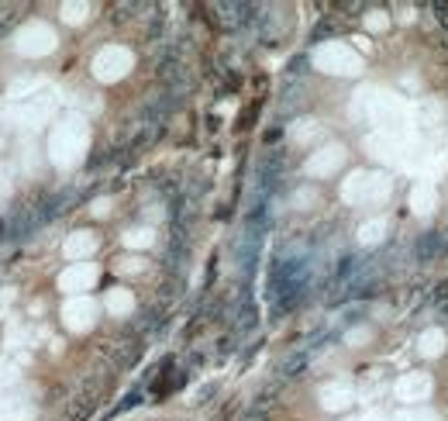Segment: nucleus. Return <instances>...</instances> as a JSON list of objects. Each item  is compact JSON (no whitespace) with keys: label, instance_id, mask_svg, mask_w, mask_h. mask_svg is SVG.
I'll return each mask as SVG.
<instances>
[{"label":"nucleus","instance_id":"nucleus-25","mask_svg":"<svg viewBox=\"0 0 448 421\" xmlns=\"http://www.w3.org/2000/svg\"><path fill=\"white\" fill-rule=\"evenodd\" d=\"M293 204H297L300 210H307L310 204H317V194H314V190H300V194L293 197Z\"/></svg>","mask_w":448,"mask_h":421},{"label":"nucleus","instance_id":"nucleus-28","mask_svg":"<svg viewBox=\"0 0 448 421\" xmlns=\"http://www.w3.org/2000/svg\"><path fill=\"white\" fill-rule=\"evenodd\" d=\"M7 190H10V187H7V170L0 166V197H7Z\"/></svg>","mask_w":448,"mask_h":421},{"label":"nucleus","instance_id":"nucleus-2","mask_svg":"<svg viewBox=\"0 0 448 421\" xmlns=\"http://www.w3.org/2000/svg\"><path fill=\"white\" fill-rule=\"evenodd\" d=\"M314 66L321 73H331V76H358L362 56L356 49H349L345 42H324L321 49H314Z\"/></svg>","mask_w":448,"mask_h":421},{"label":"nucleus","instance_id":"nucleus-21","mask_svg":"<svg viewBox=\"0 0 448 421\" xmlns=\"http://www.w3.org/2000/svg\"><path fill=\"white\" fill-rule=\"evenodd\" d=\"M7 404H10V401H7ZM28 418H31V408H28V404H21V401H17V404H10L7 411H0V421H28Z\"/></svg>","mask_w":448,"mask_h":421},{"label":"nucleus","instance_id":"nucleus-3","mask_svg":"<svg viewBox=\"0 0 448 421\" xmlns=\"http://www.w3.org/2000/svg\"><path fill=\"white\" fill-rule=\"evenodd\" d=\"M131 52L128 49H121V45H107V49H100L97 56H93V76L97 80H103V83H114V80H121L128 69H131Z\"/></svg>","mask_w":448,"mask_h":421},{"label":"nucleus","instance_id":"nucleus-12","mask_svg":"<svg viewBox=\"0 0 448 421\" xmlns=\"http://www.w3.org/2000/svg\"><path fill=\"white\" fill-rule=\"evenodd\" d=\"M365 197H369V173L356 170V173L342 183V201H345V204H365Z\"/></svg>","mask_w":448,"mask_h":421},{"label":"nucleus","instance_id":"nucleus-7","mask_svg":"<svg viewBox=\"0 0 448 421\" xmlns=\"http://www.w3.org/2000/svg\"><path fill=\"white\" fill-rule=\"evenodd\" d=\"M63 321H66V328H73V331H87L90 324L97 321V304H93L90 297H73V301L63 308Z\"/></svg>","mask_w":448,"mask_h":421},{"label":"nucleus","instance_id":"nucleus-15","mask_svg":"<svg viewBox=\"0 0 448 421\" xmlns=\"http://www.w3.org/2000/svg\"><path fill=\"white\" fill-rule=\"evenodd\" d=\"M390 194H393V180L386 173H369V197H365V204H386Z\"/></svg>","mask_w":448,"mask_h":421},{"label":"nucleus","instance_id":"nucleus-8","mask_svg":"<svg viewBox=\"0 0 448 421\" xmlns=\"http://www.w3.org/2000/svg\"><path fill=\"white\" fill-rule=\"evenodd\" d=\"M93 280H97V266H90V263H73L63 276H59V287L66 290V294H83L93 287Z\"/></svg>","mask_w":448,"mask_h":421},{"label":"nucleus","instance_id":"nucleus-6","mask_svg":"<svg viewBox=\"0 0 448 421\" xmlns=\"http://www.w3.org/2000/svg\"><path fill=\"white\" fill-rule=\"evenodd\" d=\"M342 163H345V145L331 142V145H324L321 152H314L307 159V173L310 176H331L335 170H342Z\"/></svg>","mask_w":448,"mask_h":421},{"label":"nucleus","instance_id":"nucleus-13","mask_svg":"<svg viewBox=\"0 0 448 421\" xmlns=\"http://www.w3.org/2000/svg\"><path fill=\"white\" fill-rule=\"evenodd\" d=\"M93 249H97V235L93 231H73L69 238H66V256L69 259H87V256H93Z\"/></svg>","mask_w":448,"mask_h":421},{"label":"nucleus","instance_id":"nucleus-5","mask_svg":"<svg viewBox=\"0 0 448 421\" xmlns=\"http://www.w3.org/2000/svg\"><path fill=\"white\" fill-rule=\"evenodd\" d=\"M431 390H435L431 373H404V377L397 380V387H393L397 401H404L407 408H417L421 401H428V397H431Z\"/></svg>","mask_w":448,"mask_h":421},{"label":"nucleus","instance_id":"nucleus-27","mask_svg":"<svg viewBox=\"0 0 448 421\" xmlns=\"http://www.w3.org/2000/svg\"><path fill=\"white\" fill-rule=\"evenodd\" d=\"M93 214H97V217L110 214V201H97V204H93Z\"/></svg>","mask_w":448,"mask_h":421},{"label":"nucleus","instance_id":"nucleus-17","mask_svg":"<svg viewBox=\"0 0 448 421\" xmlns=\"http://www.w3.org/2000/svg\"><path fill=\"white\" fill-rule=\"evenodd\" d=\"M317 135H321V124L310 121V117H304V121H297V124L290 128V138H293L297 145H307V142H314Z\"/></svg>","mask_w":448,"mask_h":421},{"label":"nucleus","instance_id":"nucleus-19","mask_svg":"<svg viewBox=\"0 0 448 421\" xmlns=\"http://www.w3.org/2000/svg\"><path fill=\"white\" fill-rule=\"evenodd\" d=\"M156 242V231L152 228H131L128 235H124V245L128 249H149Z\"/></svg>","mask_w":448,"mask_h":421},{"label":"nucleus","instance_id":"nucleus-9","mask_svg":"<svg viewBox=\"0 0 448 421\" xmlns=\"http://www.w3.org/2000/svg\"><path fill=\"white\" fill-rule=\"evenodd\" d=\"M365 107H369V114L376 117V121H393L397 114H400V97H393V94H386V90H369L365 97Z\"/></svg>","mask_w":448,"mask_h":421},{"label":"nucleus","instance_id":"nucleus-20","mask_svg":"<svg viewBox=\"0 0 448 421\" xmlns=\"http://www.w3.org/2000/svg\"><path fill=\"white\" fill-rule=\"evenodd\" d=\"M397 421H442V415L417 404V408H400V411H397Z\"/></svg>","mask_w":448,"mask_h":421},{"label":"nucleus","instance_id":"nucleus-4","mask_svg":"<svg viewBox=\"0 0 448 421\" xmlns=\"http://www.w3.org/2000/svg\"><path fill=\"white\" fill-rule=\"evenodd\" d=\"M14 49L21 52V56H49L52 49H56V31L49 28V24H28V28H21L17 31V38H14Z\"/></svg>","mask_w":448,"mask_h":421},{"label":"nucleus","instance_id":"nucleus-11","mask_svg":"<svg viewBox=\"0 0 448 421\" xmlns=\"http://www.w3.org/2000/svg\"><path fill=\"white\" fill-rule=\"evenodd\" d=\"M410 208H414V214H421V217H431L435 208H438V190H435L431 183H414V190H410Z\"/></svg>","mask_w":448,"mask_h":421},{"label":"nucleus","instance_id":"nucleus-22","mask_svg":"<svg viewBox=\"0 0 448 421\" xmlns=\"http://www.w3.org/2000/svg\"><path fill=\"white\" fill-rule=\"evenodd\" d=\"M87 3H66L63 7V21H69V24H80V21H87Z\"/></svg>","mask_w":448,"mask_h":421},{"label":"nucleus","instance_id":"nucleus-23","mask_svg":"<svg viewBox=\"0 0 448 421\" xmlns=\"http://www.w3.org/2000/svg\"><path fill=\"white\" fill-rule=\"evenodd\" d=\"M386 24H390V17H386L383 10H369V14H365V28H369V31H386Z\"/></svg>","mask_w":448,"mask_h":421},{"label":"nucleus","instance_id":"nucleus-24","mask_svg":"<svg viewBox=\"0 0 448 421\" xmlns=\"http://www.w3.org/2000/svg\"><path fill=\"white\" fill-rule=\"evenodd\" d=\"M145 270V263L138 259V256H124V259H117V273H142Z\"/></svg>","mask_w":448,"mask_h":421},{"label":"nucleus","instance_id":"nucleus-1","mask_svg":"<svg viewBox=\"0 0 448 421\" xmlns=\"http://www.w3.org/2000/svg\"><path fill=\"white\" fill-rule=\"evenodd\" d=\"M87 138H90V131H87V124H83V117H66L63 124H56V131L49 138L52 163L63 166V170L76 166L83 159V152H87Z\"/></svg>","mask_w":448,"mask_h":421},{"label":"nucleus","instance_id":"nucleus-10","mask_svg":"<svg viewBox=\"0 0 448 421\" xmlns=\"http://www.w3.org/2000/svg\"><path fill=\"white\" fill-rule=\"evenodd\" d=\"M321 408L324 411H345V408H352V401H356V394H352V387L349 383H328V387H321Z\"/></svg>","mask_w":448,"mask_h":421},{"label":"nucleus","instance_id":"nucleus-14","mask_svg":"<svg viewBox=\"0 0 448 421\" xmlns=\"http://www.w3.org/2000/svg\"><path fill=\"white\" fill-rule=\"evenodd\" d=\"M448 338L442 328H428V331H421V338H417V352L421 356H428V359H438L442 352H445Z\"/></svg>","mask_w":448,"mask_h":421},{"label":"nucleus","instance_id":"nucleus-26","mask_svg":"<svg viewBox=\"0 0 448 421\" xmlns=\"http://www.w3.org/2000/svg\"><path fill=\"white\" fill-rule=\"evenodd\" d=\"M369 335H372L369 328H352V331L345 335V342H349V345H362V342H369Z\"/></svg>","mask_w":448,"mask_h":421},{"label":"nucleus","instance_id":"nucleus-18","mask_svg":"<svg viewBox=\"0 0 448 421\" xmlns=\"http://www.w3.org/2000/svg\"><path fill=\"white\" fill-rule=\"evenodd\" d=\"M383 235H386V217H372V221H365L358 228V242L362 245H376V242H383Z\"/></svg>","mask_w":448,"mask_h":421},{"label":"nucleus","instance_id":"nucleus-16","mask_svg":"<svg viewBox=\"0 0 448 421\" xmlns=\"http://www.w3.org/2000/svg\"><path fill=\"white\" fill-rule=\"evenodd\" d=\"M135 308V297H131V290H124V287H114L110 294H107V311L110 315H128Z\"/></svg>","mask_w":448,"mask_h":421}]
</instances>
